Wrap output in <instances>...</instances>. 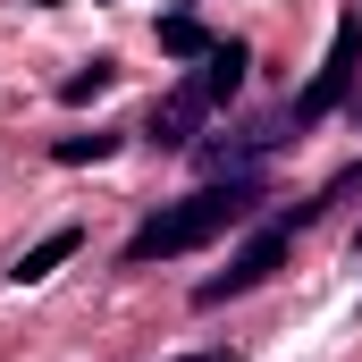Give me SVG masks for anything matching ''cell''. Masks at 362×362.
<instances>
[{
	"label": "cell",
	"mask_w": 362,
	"mask_h": 362,
	"mask_svg": "<svg viewBox=\"0 0 362 362\" xmlns=\"http://www.w3.org/2000/svg\"><path fill=\"white\" fill-rule=\"evenodd\" d=\"M262 211V177L253 169H236V177H211L202 194H185L169 211H152L135 236H127V270H152V262H177V253H202V245H219L228 228H245Z\"/></svg>",
	"instance_id": "obj_1"
},
{
	"label": "cell",
	"mask_w": 362,
	"mask_h": 362,
	"mask_svg": "<svg viewBox=\"0 0 362 362\" xmlns=\"http://www.w3.org/2000/svg\"><path fill=\"white\" fill-rule=\"evenodd\" d=\"M286 245H295V236H286L278 219H270V228H253V236H245V245L228 253V270H211L202 286H194V303H202V312H219V303H236V295L270 286V278L286 270Z\"/></svg>",
	"instance_id": "obj_2"
},
{
	"label": "cell",
	"mask_w": 362,
	"mask_h": 362,
	"mask_svg": "<svg viewBox=\"0 0 362 362\" xmlns=\"http://www.w3.org/2000/svg\"><path fill=\"white\" fill-rule=\"evenodd\" d=\"M354 76H362V8H346V17H337V34H329V59H320V76L295 93V127H320L329 110H346Z\"/></svg>",
	"instance_id": "obj_3"
},
{
	"label": "cell",
	"mask_w": 362,
	"mask_h": 362,
	"mask_svg": "<svg viewBox=\"0 0 362 362\" xmlns=\"http://www.w3.org/2000/svg\"><path fill=\"white\" fill-rule=\"evenodd\" d=\"M211 110H219V101H211V93H202V76L185 68V76H177V93H169V101H152V118H144V135H152L160 152H185V144L202 135V118H211Z\"/></svg>",
	"instance_id": "obj_4"
},
{
	"label": "cell",
	"mask_w": 362,
	"mask_h": 362,
	"mask_svg": "<svg viewBox=\"0 0 362 362\" xmlns=\"http://www.w3.org/2000/svg\"><path fill=\"white\" fill-rule=\"evenodd\" d=\"M245 68H253V51H245V42H211V59H194V76H202V93H211L219 110L245 93Z\"/></svg>",
	"instance_id": "obj_5"
},
{
	"label": "cell",
	"mask_w": 362,
	"mask_h": 362,
	"mask_svg": "<svg viewBox=\"0 0 362 362\" xmlns=\"http://www.w3.org/2000/svg\"><path fill=\"white\" fill-rule=\"evenodd\" d=\"M76 245H85V228H76V219H59L51 236H34V245L17 253V270H8V278H17V286H34V278H51V270H59V262H68Z\"/></svg>",
	"instance_id": "obj_6"
},
{
	"label": "cell",
	"mask_w": 362,
	"mask_h": 362,
	"mask_svg": "<svg viewBox=\"0 0 362 362\" xmlns=\"http://www.w3.org/2000/svg\"><path fill=\"white\" fill-rule=\"evenodd\" d=\"M160 51H169V59H185V68H194V59H211V34H202V17H160Z\"/></svg>",
	"instance_id": "obj_7"
},
{
	"label": "cell",
	"mask_w": 362,
	"mask_h": 362,
	"mask_svg": "<svg viewBox=\"0 0 362 362\" xmlns=\"http://www.w3.org/2000/svg\"><path fill=\"white\" fill-rule=\"evenodd\" d=\"M110 85H118V59H93V68H76V76L59 85V101H68V110H85V101H101Z\"/></svg>",
	"instance_id": "obj_8"
},
{
	"label": "cell",
	"mask_w": 362,
	"mask_h": 362,
	"mask_svg": "<svg viewBox=\"0 0 362 362\" xmlns=\"http://www.w3.org/2000/svg\"><path fill=\"white\" fill-rule=\"evenodd\" d=\"M110 152H118V135H101V127H93V135H59V144H51V160H68V169H76V160H110Z\"/></svg>",
	"instance_id": "obj_9"
},
{
	"label": "cell",
	"mask_w": 362,
	"mask_h": 362,
	"mask_svg": "<svg viewBox=\"0 0 362 362\" xmlns=\"http://www.w3.org/2000/svg\"><path fill=\"white\" fill-rule=\"evenodd\" d=\"M194 362H236V354H194Z\"/></svg>",
	"instance_id": "obj_10"
}]
</instances>
